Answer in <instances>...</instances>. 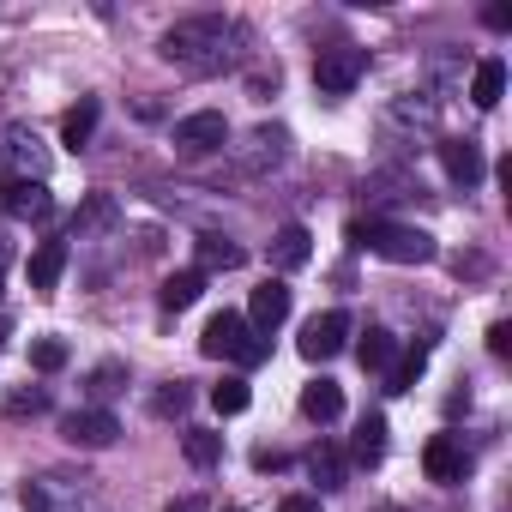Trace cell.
Returning a JSON list of instances; mask_svg holds the SVG:
<instances>
[{
  "label": "cell",
  "mask_w": 512,
  "mask_h": 512,
  "mask_svg": "<svg viewBox=\"0 0 512 512\" xmlns=\"http://www.w3.org/2000/svg\"><path fill=\"white\" fill-rule=\"evenodd\" d=\"M229 25L223 19H187V25H175L169 37H163V55L175 61V67H187V73H217L223 61H229Z\"/></svg>",
  "instance_id": "6da1fadb"
},
{
  "label": "cell",
  "mask_w": 512,
  "mask_h": 512,
  "mask_svg": "<svg viewBox=\"0 0 512 512\" xmlns=\"http://www.w3.org/2000/svg\"><path fill=\"white\" fill-rule=\"evenodd\" d=\"M199 350L205 356H217V362H241V368H260L266 356H272V344H266V332H253L241 314H211L205 320V332H199Z\"/></svg>",
  "instance_id": "7a4b0ae2"
},
{
  "label": "cell",
  "mask_w": 512,
  "mask_h": 512,
  "mask_svg": "<svg viewBox=\"0 0 512 512\" xmlns=\"http://www.w3.org/2000/svg\"><path fill=\"white\" fill-rule=\"evenodd\" d=\"M350 241L392 260V266H428L434 260V235L410 229V223H350Z\"/></svg>",
  "instance_id": "3957f363"
},
{
  "label": "cell",
  "mask_w": 512,
  "mask_h": 512,
  "mask_svg": "<svg viewBox=\"0 0 512 512\" xmlns=\"http://www.w3.org/2000/svg\"><path fill=\"white\" fill-rule=\"evenodd\" d=\"M362 73H368V49H356V43H332L314 55V85L326 97H350L362 85Z\"/></svg>",
  "instance_id": "277c9868"
},
{
  "label": "cell",
  "mask_w": 512,
  "mask_h": 512,
  "mask_svg": "<svg viewBox=\"0 0 512 512\" xmlns=\"http://www.w3.org/2000/svg\"><path fill=\"white\" fill-rule=\"evenodd\" d=\"M344 338H350V314H344V308H332V314H314V320L302 326L296 350H302L308 362H332V356L344 350Z\"/></svg>",
  "instance_id": "5b68a950"
},
{
  "label": "cell",
  "mask_w": 512,
  "mask_h": 512,
  "mask_svg": "<svg viewBox=\"0 0 512 512\" xmlns=\"http://www.w3.org/2000/svg\"><path fill=\"white\" fill-rule=\"evenodd\" d=\"M223 139H229V121H223L217 109H199V115L175 121V151H187V157H205V151H217Z\"/></svg>",
  "instance_id": "8992f818"
},
{
  "label": "cell",
  "mask_w": 512,
  "mask_h": 512,
  "mask_svg": "<svg viewBox=\"0 0 512 512\" xmlns=\"http://www.w3.org/2000/svg\"><path fill=\"white\" fill-rule=\"evenodd\" d=\"M0 211L7 217H49L55 199H49V187L37 175H13V181H0Z\"/></svg>",
  "instance_id": "52a82bcc"
},
{
  "label": "cell",
  "mask_w": 512,
  "mask_h": 512,
  "mask_svg": "<svg viewBox=\"0 0 512 512\" xmlns=\"http://www.w3.org/2000/svg\"><path fill=\"white\" fill-rule=\"evenodd\" d=\"M61 434H67L73 446H85V452H103V446H115L121 422H115L109 410H73V416L61 422Z\"/></svg>",
  "instance_id": "ba28073f"
},
{
  "label": "cell",
  "mask_w": 512,
  "mask_h": 512,
  "mask_svg": "<svg viewBox=\"0 0 512 512\" xmlns=\"http://www.w3.org/2000/svg\"><path fill=\"white\" fill-rule=\"evenodd\" d=\"M284 320H290V290H284L278 278H266L260 290H253V302H247V326L272 338V332H278Z\"/></svg>",
  "instance_id": "9c48e42d"
},
{
  "label": "cell",
  "mask_w": 512,
  "mask_h": 512,
  "mask_svg": "<svg viewBox=\"0 0 512 512\" xmlns=\"http://www.w3.org/2000/svg\"><path fill=\"white\" fill-rule=\"evenodd\" d=\"M308 260H314V235L302 223H284L272 235V272H302Z\"/></svg>",
  "instance_id": "30bf717a"
},
{
  "label": "cell",
  "mask_w": 512,
  "mask_h": 512,
  "mask_svg": "<svg viewBox=\"0 0 512 512\" xmlns=\"http://www.w3.org/2000/svg\"><path fill=\"white\" fill-rule=\"evenodd\" d=\"M422 470H428V482H464V446L452 434H434L422 446Z\"/></svg>",
  "instance_id": "8fae6325"
},
{
  "label": "cell",
  "mask_w": 512,
  "mask_h": 512,
  "mask_svg": "<svg viewBox=\"0 0 512 512\" xmlns=\"http://www.w3.org/2000/svg\"><path fill=\"white\" fill-rule=\"evenodd\" d=\"M440 169H446L452 181L476 187V181H482V151H476V139H440Z\"/></svg>",
  "instance_id": "7c38bea8"
},
{
  "label": "cell",
  "mask_w": 512,
  "mask_h": 512,
  "mask_svg": "<svg viewBox=\"0 0 512 512\" xmlns=\"http://www.w3.org/2000/svg\"><path fill=\"white\" fill-rule=\"evenodd\" d=\"M302 416L308 422H338L344 416V386L338 380H308L302 386Z\"/></svg>",
  "instance_id": "4fadbf2b"
},
{
  "label": "cell",
  "mask_w": 512,
  "mask_h": 512,
  "mask_svg": "<svg viewBox=\"0 0 512 512\" xmlns=\"http://www.w3.org/2000/svg\"><path fill=\"white\" fill-rule=\"evenodd\" d=\"M61 272H67V241H43L37 253H31V290H55L61 284Z\"/></svg>",
  "instance_id": "5bb4252c"
},
{
  "label": "cell",
  "mask_w": 512,
  "mask_h": 512,
  "mask_svg": "<svg viewBox=\"0 0 512 512\" xmlns=\"http://www.w3.org/2000/svg\"><path fill=\"white\" fill-rule=\"evenodd\" d=\"M356 362H362L368 374H392V368H398V338L380 332V326H368V338L356 344Z\"/></svg>",
  "instance_id": "9a60e30c"
},
{
  "label": "cell",
  "mask_w": 512,
  "mask_h": 512,
  "mask_svg": "<svg viewBox=\"0 0 512 512\" xmlns=\"http://www.w3.org/2000/svg\"><path fill=\"white\" fill-rule=\"evenodd\" d=\"M500 97H506V61L488 55V61L476 67V79H470V103H476V109H494Z\"/></svg>",
  "instance_id": "2e32d148"
},
{
  "label": "cell",
  "mask_w": 512,
  "mask_h": 512,
  "mask_svg": "<svg viewBox=\"0 0 512 512\" xmlns=\"http://www.w3.org/2000/svg\"><path fill=\"white\" fill-rule=\"evenodd\" d=\"M199 296H205V278H199V272H169V278H163V290H157V302H163L169 314L193 308Z\"/></svg>",
  "instance_id": "e0dca14e"
},
{
  "label": "cell",
  "mask_w": 512,
  "mask_h": 512,
  "mask_svg": "<svg viewBox=\"0 0 512 512\" xmlns=\"http://www.w3.org/2000/svg\"><path fill=\"white\" fill-rule=\"evenodd\" d=\"M97 97H79V109H67V121H61V139L79 151V145H91V133H97Z\"/></svg>",
  "instance_id": "ac0fdd59"
},
{
  "label": "cell",
  "mask_w": 512,
  "mask_h": 512,
  "mask_svg": "<svg viewBox=\"0 0 512 512\" xmlns=\"http://www.w3.org/2000/svg\"><path fill=\"white\" fill-rule=\"evenodd\" d=\"M350 458H356V464H380V458H386V416H362Z\"/></svg>",
  "instance_id": "d6986e66"
},
{
  "label": "cell",
  "mask_w": 512,
  "mask_h": 512,
  "mask_svg": "<svg viewBox=\"0 0 512 512\" xmlns=\"http://www.w3.org/2000/svg\"><path fill=\"white\" fill-rule=\"evenodd\" d=\"M181 452H187V464L211 470V464L223 458V434H211V428H187V434H181Z\"/></svg>",
  "instance_id": "ffe728a7"
},
{
  "label": "cell",
  "mask_w": 512,
  "mask_h": 512,
  "mask_svg": "<svg viewBox=\"0 0 512 512\" xmlns=\"http://www.w3.org/2000/svg\"><path fill=\"white\" fill-rule=\"evenodd\" d=\"M229 266H241V247L223 241V235H205V241H199V278H205V272H229Z\"/></svg>",
  "instance_id": "44dd1931"
},
{
  "label": "cell",
  "mask_w": 512,
  "mask_h": 512,
  "mask_svg": "<svg viewBox=\"0 0 512 512\" xmlns=\"http://www.w3.org/2000/svg\"><path fill=\"white\" fill-rule=\"evenodd\" d=\"M428 350H434V338H422V344H416V350H410L392 374H386V392H410V386L422 380V368H428Z\"/></svg>",
  "instance_id": "7402d4cb"
},
{
  "label": "cell",
  "mask_w": 512,
  "mask_h": 512,
  "mask_svg": "<svg viewBox=\"0 0 512 512\" xmlns=\"http://www.w3.org/2000/svg\"><path fill=\"white\" fill-rule=\"evenodd\" d=\"M308 470H314V482H320V488H344V476H350V458H344L338 446H320V452L308 458Z\"/></svg>",
  "instance_id": "603a6c76"
},
{
  "label": "cell",
  "mask_w": 512,
  "mask_h": 512,
  "mask_svg": "<svg viewBox=\"0 0 512 512\" xmlns=\"http://www.w3.org/2000/svg\"><path fill=\"white\" fill-rule=\"evenodd\" d=\"M247 404H253V392H247V380H241V374H229L223 386H211V410H217V416H241Z\"/></svg>",
  "instance_id": "cb8c5ba5"
},
{
  "label": "cell",
  "mask_w": 512,
  "mask_h": 512,
  "mask_svg": "<svg viewBox=\"0 0 512 512\" xmlns=\"http://www.w3.org/2000/svg\"><path fill=\"white\" fill-rule=\"evenodd\" d=\"M31 362H37L43 374H55V368H67V344H61V338H37V344H31Z\"/></svg>",
  "instance_id": "d4e9b609"
},
{
  "label": "cell",
  "mask_w": 512,
  "mask_h": 512,
  "mask_svg": "<svg viewBox=\"0 0 512 512\" xmlns=\"http://www.w3.org/2000/svg\"><path fill=\"white\" fill-rule=\"evenodd\" d=\"M109 217H115L109 193H91V199H85V211H79V229H97V223H109Z\"/></svg>",
  "instance_id": "484cf974"
},
{
  "label": "cell",
  "mask_w": 512,
  "mask_h": 512,
  "mask_svg": "<svg viewBox=\"0 0 512 512\" xmlns=\"http://www.w3.org/2000/svg\"><path fill=\"white\" fill-rule=\"evenodd\" d=\"M49 410V392H13L7 398V416H43Z\"/></svg>",
  "instance_id": "4316f807"
},
{
  "label": "cell",
  "mask_w": 512,
  "mask_h": 512,
  "mask_svg": "<svg viewBox=\"0 0 512 512\" xmlns=\"http://www.w3.org/2000/svg\"><path fill=\"white\" fill-rule=\"evenodd\" d=\"M13 157H19V163H31V169H37V181H43V151H37V139H31V133H13Z\"/></svg>",
  "instance_id": "83f0119b"
},
{
  "label": "cell",
  "mask_w": 512,
  "mask_h": 512,
  "mask_svg": "<svg viewBox=\"0 0 512 512\" xmlns=\"http://www.w3.org/2000/svg\"><path fill=\"white\" fill-rule=\"evenodd\" d=\"M187 398H193V392H187V386L175 380L169 392H157V416H181V410H187Z\"/></svg>",
  "instance_id": "f1b7e54d"
},
{
  "label": "cell",
  "mask_w": 512,
  "mask_h": 512,
  "mask_svg": "<svg viewBox=\"0 0 512 512\" xmlns=\"http://www.w3.org/2000/svg\"><path fill=\"white\" fill-rule=\"evenodd\" d=\"M488 350H494V356H512V326H506V320L488 326Z\"/></svg>",
  "instance_id": "f546056e"
},
{
  "label": "cell",
  "mask_w": 512,
  "mask_h": 512,
  "mask_svg": "<svg viewBox=\"0 0 512 512\" xmlns=\"http://www.w3.org/2000/svg\"><path fill=\"white\" fill-rule=\"evenodd\" d=\"M278 512H320V494H284Z\"/></svg>",
  "instance_id": "4dcf8cb0"
},
{
  "label": "cell",
  "mask_w": 512,
  "mask_h": 512,
  "mask_svg": "<svg viewBox=\"0 0 512 512\" xmlns=\"http://www.w3.org/2000/svg\"><path fill=\"white\" fill-rule=\"evenodd\" d=\"M482 19H488V25H494V31H506V25H512V7H488V13H482Z\"/></svg>",
  "instance_id": "1f68e13d"
},
{
  "label": "cell",
  "mask_w": 512,
  "mask_h": 512,
  "mask_svg": "<svg viewBox=\"0 0 512 512\" xmlns=\"http://www.w3.org/2000/svg\"><path fill=\"white\" fill-rule=\"evenodd\" d=\"M386 512H404V506H386Z\"/></svg>",
  "instance_id": "d6a6232c"
},
{
  "label": "cell",
  "mask_w": 512,
  "mask_h": 512,
  "mask_svg": "<svg viewBox=\"0 0 512 512\" xmlns=\"http://www.w3.org/2000/svg\"><path fill=\"white\" fill-rule=\"evenodd\" d=\"M223 512H241V506H223Z\"/></svg>",
  "instance_id": "836d02e7"
},
{
  "label": "cell",
  "mask_w": 512,
  "mask_h": 512,
  "mask_svg": "<svg viewBox=\"0 0 512 512\" xmlns=\"http://www.w3.org/2000/svg\"><path fill=\"white\" fill-rule=\"evenodd\" d=\"M175 512H193V506H175Z\"/></svg>",
  "instance_id": "e575fe53"
}]
</instances>
